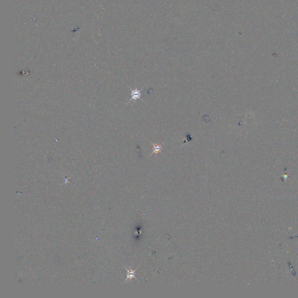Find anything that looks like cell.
<instances>
[{
  "mask_svg": "<svg viewBox=\"0 0 298 298\" xmlns=\"http://www.w3.org/2000/svg\"><path fill=\"white\" fill-rule=\"evenodd\" d=\"M129 88V89L131 90V99H130V100L129 101L128 103H129L131 101H136L137 100H140L141 101H143L142 99H141V96H142V93H141V90H142V89H140V90H139V89L136 88L135 89H132L131 88H130L129 86H127Z\"/></svg>",
  "mask_w": 298,
  "mask_h": 298,
  "instance_id": "1",
  "label": "cell"
},
{
  "mask_svg": "<svg viewBox=\"0 0 298 298\" xmlns=\"http://www.w3.org/2000/svg\"><path fill=\"white\" fill-rule=\"evenodd\" d=\"M151 143L153 144V152L151 153L150 156H152L153 154H158V153H161V150H162V149L163 148V144H158V143L156 142V143L154 144L153 143L151 142Z\"/></svg>",
  "mask_w": 298,
  "mask_h": 298,
  "instance_id": "2",
  "label": "cell"
},
{
  "mask_svg": "<svg viewBox=\"0 0 298 298\" xmlns=\"http://www.w3.org/2000/svg\"><path fill=\"white\" fill-rule=\"evenodd\" d=\"M137 269H136V270H137ZM126 270H127V278H126V281H125L124 282H126L128 280V279H129V280H132V278H135L136 280H137V278H136V276H135V272L136 271V270H127V269H126Z\"/></svg>",
  "mask_w": 298,
  "mask_h": 298,
  "instance_id": "3",
  "label": "cell"
}]
</instances>
